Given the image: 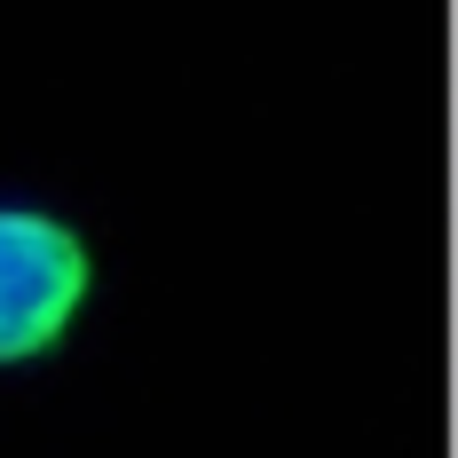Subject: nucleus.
Wrapping results in <instances>:
<instances>
[{"instance_id":"obj_1","label":"nucleus","mask_w":458,"mask_h":458,"mask_svg":"<svg viewBox=\"0 0 458 458\" xmlns=\"http://www.w3.org/2000/svg\"><path fill=\"white\" fill-rule=\"evenodd\" d=\"M95 301V245L40 198H0V371L47 364Z\"/></svg>"}]
</instances>
